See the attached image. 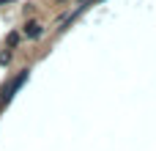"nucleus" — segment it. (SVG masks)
<instances>
[{"label":"nucleus","mask_w":156,"mask_h":151,"mask_svg":"<svg viewBox=\"0 0 156 151\" xmlns=\"http://www.w3.org/2000/svg\"><path fill=\"white\" fill-rule=\"evenodd\" d=\"M25 33H27L30 39H38L44 30H41V25H27V28H25Z\"/></svg>","instance_id":"nucleus-2"},{"label":"nucleus","mask_w":156,"mask_h":151,"mask_svg":"<svg viewBox=\"0 0 156 151\" xmlns=\"http://www.w3.org/2000/svg\"><path fill=\"white\" fill-rule=\"evenodd\" d=\"M25 80H27V69H22V72H19V74H16V77H14L11 83H8V85L3 88V94H0V105H5V102H11V96H14V91H16V88H19V85H22Z\"/></svg>","instance_id":"nucleus-1"}]
</instances>
